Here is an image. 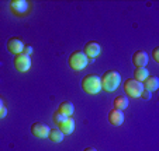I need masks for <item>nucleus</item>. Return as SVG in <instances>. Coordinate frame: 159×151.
<instances>
[{"label":"nucleus","mask_w":159,"mask_h":151,"mask_svg":"<svg viewBox=\"0 0 159 151\" xmlns=\"http://www.w3.org/2000/svg\"><path fill=\"white\" fill-rule=\"evenodd\" d=\"M102 78V88L107 92H113L120 87L121 84V74L116 70H108L103 74Z\"/></svg>","instance_id":"1"},{"label":"nucleus","mask_w":159,"mask_h":151,"mask_svg":"<svg viewBox=\"0 0 159 151\" xmlns=\"http://www.w3.org/2000/svg\"><path fill=\"white\" fill-rule=\"evenodd\" d=\"M82 88L87 92V94H99L102 91V78L96 74H87L82 80Z\"/></svg>","instance_id":"2"},{"label":"nucleus","mask_w":159,"mask_h":151,"mask_svg":"<svg viewBox=\"0 0 159 151\" xmlns=\"http://www.w3.org/2000/svg\"><path fill=\"white\" fill-rule=\"evenodd\" d=\"M68 62H69V66L73 70L79 71L86 67L87 63H89V59H87V56L83 53V50H75V52H72V53L69 55Z\"/></svg>","instance_id":"3"},{"label":"nucleus","mask_w":159,"mask_h":151,"mask_svg":"<svg viewBox=\"0 0 159 151\" xmlns=\"http://www.w3.org/2000/svg\"><path fill=\"white\" fill-rule=\"evenodd\" d=\"M124 91L128 97L131 98H138L141 97V92L144 91V87H142V83L134 80V78H128L124 83Z\"/></svg>","instance_id":"4"},{"label":"nucleus","mask_w":159,"mask_h":151,"mask_svg":"<svg viewBox=\"0 0 159 151\" xmlns=\"http://www.w3.org/2000/svg\"><path fill=\"white\" fill-rule=\"evenodd\" d=\"M13 63H14V67L17 69L18 71H21V73H25V71L30 70L31 67V57L28 56V55L25 53H18L14 56V59H13Z\"/></svg>","instance_id":"5"},{"label":"nucleus","mask_w":159,"mask_h":151,"mask_svg":"<svg viewBox=\"0 0 159 151\" xmlns=\"http://www.w3.org/2000/svg\"><path fill=\"white\" fill-rule=\"evenodd\" d=\"M49 130L51 129L42 122H35V123L31 124V133H33L34 137H38V139H47L49 134Z\"/></svg>","instance_id":"6"},{"label":"nucleus","mask_w":159,"mask_h":151,"mask_svg":"<svg viewBox=\"0 0 159 151\" xmlns=\"http://www.w3.org/2000/svg\"><path fill=\"white\" fill-rule=\"evenodd\" d=\"M100 52H102V48H100V45L97 44V42H94V41L87 42V44L84 45V48H83V53L86 55L89 60L97 57L100 55Z\"/></svg>","instance_id":"7"},{"label":"nucleus","mask_w":159,"mask_h":151,"mask_svg":"<svg viewBox=\"0 0 159 151\" xmlns=\"http://www.w3.org/2000/svg\"><path fill=\"white\" fill-rule=\"evenodd\" d=\"M108 122H110L113 126H121L124 123V111L120 109H113L108 112Z\"/></svg>","instance_id":"8"},{"label":"nucleus","mask_w":159,"mask_h":151,"mask_svg":"<svg viewBox=\"0 0 159 151\" xmlns=\"http://www.w3.org/2000/svg\"><path fill=\"white\" fill-rule=\"evenodd\" d=\"M7 49H9V52H11L16 56V55L23 52L24 44H23V41H21L20 38H10L9 41H7Z\"/></svg>","instance_id":"9"},{"label":"nucleus","mask_w":159,"mask_h":151,"mask_svg":"<svg viewBox=\"0 0 159 151\" xmlns=\"http://www.w3.org/2000/svg\"><path fill=\"white\" fill-rule=\"evenodd\" d=\"M148 55L145 50H137L134 55H132V63H134L135 67H145L148 65Z\"/></svg>","instance_id":"10"},{"label":"nucleus","mask_w":159,"mask_h":151,"mask_svg":"<svg viewBox=\"0 0 159 151\" xmlns=\"http://www.w3.org/2000/svg\"><path fill=\"white\" fill-rule=\"evenodd\" d=\"M57 128L59 129L63 134H72L73 130H75V120H73V118L69 116V118H66L61 124H58Z\"/></svg>","instance_id":"11"},{"label":"nucleus","mask_w":159,"mask_h":151,"mask_svg":"<svg viewBox=\"0 0 159 151\" xmlns=\"http://www.w3.org/2000/svg\"><path fill=\"white\" fill-rule=\"evenodd\" d=\"M142 87H144V90H147L149 92L156 91L159 88V78L156 76H148L145 78V81L142 83Z\"/></svg>","instance_id":"12"},{"label":"nucleus","mask_w":159,"mask_h":151,"mask_svg":"<svg viewBox=\"0 0 159 151\" xmlns=\"http://www.w3.org/2000/svg\"><path fill=\"white\" fill-rule=\"evenodd\" d=\"M10 7L13 11H16L17 14H24L28 10V3L25 0H11L10 2Z\"/></svg>","instance_id":"13"},{"label":"nucleus","mask_w":159,"mask_h":151,"mask_svg":"<svg viewBox=\"0 0 159 151\" xmlns=\"http://www.w3.org/2000/svg\"><path fill=\"white\" fill-rule=\"evenodd\" d=\"M58 112H61L62 115L65 116H72L73 112H75V107H73L72 102H69V101H63V102H61V105L58 107Z\"/></svg>","instance_id":"14"},{"label":"nucleus","mask_w":159,"mask_h":151,"mask_svg":"<svg viewBox=\"0 0 159 151\" xmlns=\"http://www.w3.org/2000/svg\"><path fill=\"white\" fill-rule=\"evenodd\" d=\"M149 76V71L147 67H135L134 70V80L139 81V83H144L145 78Z\"/></svg>","instance_id":"15"},{"label":"nucleus","mask_w":159,"mask_h":151,"mask_svg":"<svg viewBox=\"0 0 159 151\" xmlns=\"http://www.w3.org/2000/svg\"><path fill=\"white\" fill-rule=\"evenodd\" d=\"M114 108L116 109H120V111L127 109V108H128V98H127L125 95H118L114 99Z\"/></svg>","instance_id":"16"},{"label":"nucleus","mask_w":159,"mask_h":151,"mask_svg":"<svg viewBox=\"0 0 159 151\" xmlns=\"http://www.w3.org/2000/svg\"><path fill=\"white\" fill-rule=\"evenodd\" d=\"M63 136H65V134L57 128V129H51V130H49L48 139L51 140L52 143H61L63 140Z\"/></svg>","instance_id":"17"},{"label":"nucleus","mask_w":159,"mask_h":151,"mask_svg":"<svg viewBox=\"0 0 159 151\" xmlns=\"http://www.w3.org/2000/svg\"><path fill=\"white\" fill-rule=\"evenodd\" d=\"M66 118H68V116L62 115V113H61V112H58V111H57V112L54 113V118H52V119H54V123L58 126V124H61V123H62V122L65 120Z\"/></svg>","instance_id":"18"},{"label":"nucleus","mask_w":159,"mask_h":151,"mask_svg":"<svg viewBox=\"0 0 159 151\" xmlns=\"http://www.w3.org/2000/svg\"><path fill=\"white\" fill-rule=\"evenodd\" d=\"M23 53H25V55H28V56H30V55L33 53V46H31V45H24Z\"/></svg>","instance_id":"19"},{"label":"nucleus","mask_w":159,"mask_h":151,"mask_svg":"<svg viewBox=\"0 0 159 151\" xmlns=\"http://www.w3.org/2000/svg\"><path fill=\"white\" fill-rule=\"evenodd\" d=\"M151 97H152V94L149 91H147V90H144L141 92V98H144V99H151Z\"/></svg>","instance_id":"20"},{"label":"nucleus","mask_w":159,"mask_h":151,"mask_svg":"<svg viewBox=\"0 0 159 151\" xmlns=\"http://www.w3.org/2000/svg\"><path fill=\"white\" fill-rule=\"evenodd\" d=\"M152 56H153V59H155V62H159V48H158V46L153 49Z\"/></svg>","instance_id":"21"},{"label":"nucleus","mask_w":159,"mask_h":151,"mask_svg":"<svg viewBox=\"0 0 159 151\" xmlns=\"http://www.w3.org/2000/svg\"><path fill=\"white\" fill-rule=\"evenodd\" d=\"M7 116V108L6 107H2L0 108V119H3Z\"/></svg>","instance_id":"22"},{"label":"nucleus","mask_w":159,"mask_h":151,"mask_svg":"<svg viewBox=\"0 0 159 151\" xmlns=\"http://www.w3.org/2000/svg\"><path fill=\"white\" fill-rule=\"evenodd\" d=\"M83 151H97L96 148H93V147H87V148H84Z\"/></svg>","instance_id":"23"},{"label":"nucleus","mask_w":159,"mask_h":151,"mask_svg":"<svg viewBox=\"0 0 159 151\" xmlns=\"http://www.w3.org/2000/svg\"><path fill=\"white\" fill-rule=\"evenodd\" d=\"M2 107H4V102H3V99L0 98V108H2Z\"/></svg>","instance_id":"24"}]
</instances>
